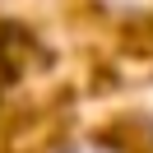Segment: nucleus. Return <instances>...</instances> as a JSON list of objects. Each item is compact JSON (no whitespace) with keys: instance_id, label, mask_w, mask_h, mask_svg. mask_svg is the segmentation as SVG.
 <instances>
[{"instance_id":"obj_1","label":"nucleus","mask_w":153,"mask_h":153,"mask_svg":"<svg viewBox=\"0 0 153 153\" xmlns=\"http://www.w3.org/2000/svg\"><path fill=\"white\" fill-rule=\"evenodd\" d=\"M74 153H111L107 144H84V149H74Z\"/></svg>"},{"instance_id":"obj_2","label":"nucleus","mask_w":153,"mask_h":153,"mask_svg":"<svg viewBox=\"0 0 153 153\" xmlns=\"http://www.w3.org/2000/svg\"><path fill=\"white\" fill-rule=\"evenodd\" d=\"M107 5H139V0H107Z\"/></svg>"}]
</instances>
